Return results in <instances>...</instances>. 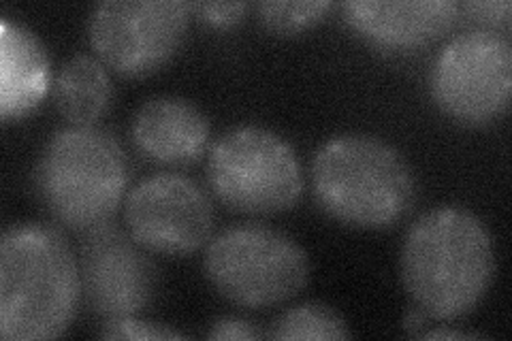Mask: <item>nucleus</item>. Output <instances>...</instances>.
<instances>
[{
	"label": "nucleus",
	"mask_w": 512,
	"mask_h": 341,
	"mask_svg": "<svg viewBox=\"0 0 512 341\" xmlns=\"http://www.w3.org/2000/svg\"><path fill=\"white\" fill-rule=\"evenodd\" d=\"M214 205L192 177L160 171L143 177L124 201L126 231L139 246L163 256H188L210 243Z\"/></svg>",
	"instance_id": "9"
},
{
	"label": "nucleus",
	"mask_w": 512,
	"mask_h": 341,
	"mask_svg": "<svg viewBox=\"0 0 512 341\" xmlns=\"http://www.w3.org/2000/svg\"><path fill=\"white\" fill-rule=\"evenodd\" d=\"M346 24L384 52H412L434 43L459 20L455 0H348Z\"/></svg>",
	"instance_id": "11"
},
{
	"label": "nucleus",
	"mask_w": 512,
	"mask_h": 341,
	"mask_svg": "<svg viewBox=\"0 0 512 341\" xmlns=\"http://www.w3.org/2000/svg\"><path fill=\"white\" fill-rule=\"evenodd\" d=\"M429 88L438 109L463 126L502 118L512 99V43L502 32L466 30L434 60Z\"/></svg>",
	"instance_id": "7"
},
{
	"label": "nucleus",
	"mask_w": 512,
	"mask_h": 341,
	"mask_svg": "<svg viewBox=\"0 0 512 341\" xmlns=\"http://www.w3.org/2000/svg\"><path fill=\"white\" fill-rule=\"evenodd\" d=\"M103 339H131V341H165V339H186V333L171 329L167 324H156L148 320L131 318H116L105 320L99 331Z\"/></svg>",
	"instance_id": "17"
},
{
	"label": "nucleus",
	"mask_w": 512,
	"mask_h": 341,
	"mask_svg": "<svg viewBox=\"0 0 512 341\" xmlns=\"http://www.w3.org/2000/svg\"><path fill=\"white\" fill-rule=\"evenodd\" d=\"M331 9V0H263L256 5L261 24L280 37H295L314 28Z\"/></svg>",
	"instance_id": "16"
},
{
	"label": "nucleus",
	"mask_w": 512,
	"mask_h": 341,
	"mask_svg": "<svg viewBox=\"0 0 512 341\" xmlns=\"http://www.w3.org/2000/svg\"><path fill=\"white\" fill-rule=\"evenodd\" d=\"M212 124L182 96H154L133 116L131 137L137 152L158 165H190L210 143Z\"/></svg>",
	"instance_id": "12"
},
{
	"label": "nucleus",
	"mask_w": 512,
	"mask_h": 341,
	"mask_svg": "<svg viewBox=\"0 0 512 341\" xmlns=\"http://www.w3.org/2000/svg\"><path fill=\"white\" fill-rule=\"evenodd\" d=\"M267 339H348L352 337L340 312L325 303H301L286 310L269 331Z\"/></svg>",
	"instance_id": "15"
},
{
	"label": "nucleus",
	"mask_w": 512,
	"mask_h": 341,
	"mask_svg": "<svg viewBox=\"0 0 512 341\" xmlns=\"http://www.w3.org/2000/svg\"><path fill=\"white\" fill-rule=\"evenodd\" d=\"M250 3L235 0V3H190V13H195L205 24L214 28H231L246 18Z\"/></svg>",
	"instance_id": "19"
},
{
	"label": "nucleus",
	"mask_w": 512,
	"mask_h": 341,
	"mask_svg": "<svg viewBox=\"0 0 512 341\" xmlns=\"http://www.w3.org/2000/svg\"><path fill=\"white\" fill-rule=\"evenodd\" d=\"M128 182L131 162L122 143L96 124L60 128L45 141L32 171L43 209L77 233L109 224L126 197Z\"/></svg>",
	"instance_id": "4"
},
{
	"label": "nucleus",
	"mask_w": 512,
	"mask_h": 341,
	"mask_svg": "<svg viewBox=\"0 0 512 341\" xmlns=\"http://www.w3.org/2000/svg\"><path fill=\"white\" fill-rule=\"evenodd\" d=\"M50 56L28 26L0 22V118L22 120L35 111L50 90Z\"/></svg>",
	"instance_id": "13"
},
{
	"label": "nucleus",
	"mask_w": 512,
	"mask_h": 341,
	"mask_svg": "<svg viewBox=\"0 0 512 341\" xmlns=\"http://www.w3.org/2000/svg\"><path fill=\"white\" fill-rule=\"evenodd\" d=\"M399 273L412 303L431 320H459L483 303L495 278L493 237L461 205L425 211L408 229Z\"/></svg>",
	"instance_id": "1"
},
{
	"label": "nucleus",
	"mask_w": 512,
	"mask_h": 341,
	"mask_svg": "<svg viewBox=\"0 0 512 341\" xmlns=\"http://www.w3.org/2000/svg\"><path fill=\"white\" fill-rule=\"evenodd\" d=\"M207 184L222 205L239 214L274 216L299 203L306 175L284 137L246 124L231 128L212 145Z\"/></svg>",
	"instance_id": "6"
},
{
	"label": "nucleus",
	"mask_w": 512,
	"mask_h": 341,
	"mask_svg": "<svg viewBox=\"0 0 512 341\" xmlns=\"http://www.w3.org/2000/svg\"><path fill=\"white\" fill-rule=\"evenodd\" d=\"M82 303L77 254L52 224L18 222L0 237V337L45 341L67 333Z\"/></svg>",
	"instance_id": "2"
},
{
	"label": "nucleus",
	"mask_w": 512,
	"mask_h": 341,
	"mask_svg": "<svg viewBox=\"0 0 512 341\" xmlns=\"http://www.w3.org/2000/svg\"><path fill=\"white\" fill-rule=\"evenodd\" d=\"M310 182L318 207L352 229H391L412 214L419 197L406 156L367 133L335 135L320 145Z\"/></svg>",
	"instance_id": "3"
},
{
	"label": "nucleus",
	"mask_w": 512,
	"mask_h": 341,
	"mask_svg": "<svg viewBox=\"0 0 512 341\" xmlns=\"http://www.w3.org/2000/svg\"><path fill=\"white\" fill-rule=\"evenodd\" d=\"M114 101L107 67L90 54H77L62 64L54 79V103L64 120L88 126L103 118Z\"/></svg>",
	"instance_id": "14"
},
{
	"label": "nucleus",
	"mask_w": 512,
	"mask_h": 341,
	"mask_svg": "<svg viewBox=\"0 0 512 341\" xmlns=\"http://www.w3.org/2000/svg\"><path fill=\"white\" fill-rule=\"evenodd\" d=\"M421 339H485L480 333H468V331H455V329H425Z\"/></svg>",
	"instance_id": "22"
},
{
	"label": "nucleus",
	"mask_w": 512,
	"mask_h": 341,
	"mask_svg": "<svg viewBox=\"0 0 512 341\" xmlns=\"http://www.w3.org/2000/svg\"><path fill=\"white\" fill-rule=\"evenodd\" d=\"M205 275L220 297L267 310L291 301L310 280V258L299 243L274 226L244 222L210 239Z\"/></svg>",
	"instance_id": "5"
},
{
	"label": "nucleus",
	"mask_w": 512,
	"mask_h": 341,
	"mask_svg": "<svg viewBox=\"0 0 512 341\" xmlns=\"http://www.w3.org/2000/svg\"><path fill=\"white\" fill-rule=\"evenodd\" d=\"M207 339L224 341V339H259L265 337V333H259L252 322L237 318V316H220L210 324V331L205 333Z\"/></svg>",
	"instance_id": "20"
},
{
	"label": "nucleus",
	"mask_w": 512,
	"mask_h": 341,
	"mask_svg": "<svg viewBox=\"0 0 512 341\" xmlns=\"http://www.w3.org/2000/svg\"><path fill=\"white\" fill-rule=\"evenodd\" d=\"M459 11H463L470 18V22L478 24L480 30H493L500 32L502 28L508 30L510 18H512V5L508 0H472V3L459 5Z\"/></svg>",
	"instance_id": "18"
},
{
	"label": "nucleus",
	"mask_w": 512,
	"mask_h": 341,
	"mask_svg": "<svg viewBox=\"0 0 512 341\" xmlns=\"http://www.w3.org/2000/svg\"><path fill=\"white\" fill-rule=\"evenodd\" d=\"M427 320H429V316L414 305L412 310H408L406 316H404V329H406V333H410L412 337H419V335L427 329Z\"/></svg>",
	"instance_id": "21"
},
{
	"label": "nucleus",
	"mask_w": 512,
	"mask_h": 341,
	"mask_svg": "<svg viewBox=\"0 0 512 341\" xmlns=\"http://www.w3.org/2000/svg\"><path fill=\"white\" fill-rule=\"evenodd\" d=\"M188 20L182 0H103L90 13L88 39L105 67L143 77L180 52Z\"/></svg>",
	"instance_id": "8"
},
{
	"label": "nucleus",
	"mask_w": 512,
	"mask_h": 341,
	"mask_svg": "<svg viewBox=\"0 0 512 341\" xmlns=\"http://www.w3.org/2000/svg\"><path fill=\"white\" fill-rule=\"evenodd\" d=\"M79 278L88 310L105 320L146 312L156 295L158 273L148 250L114 224L96 226L79 241Z\"/></svg>",
	"instance_id": "10"
}]
</instances>
